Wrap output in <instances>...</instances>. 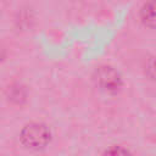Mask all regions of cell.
Wrapping results in <instances>:
<instances>
[{
    "mask_svg": "<svg viewBox=\"0 0 156 156\" xmlns=\"http://www.w3.org/2000/svg\"><path fill=\"white\" fill-rule=\"evenodd\" d=\"M20 139L27 149L41 150L50 143L51 133L46 124L40 122H32L22 128Z\"/></svg>",
    "mask_w": 156,
    "mask_h": 156,
    "instance_id": "6da1fadb",
    "label": "cell"
},
{
    "mask_svg": "<svg viewBox=\"0 0 156 156\" xmlns=\"http://www.w3.org/2000/svg\"><path fill=\"white\" fill-rule=\"evenodd\" d=\"M94 79L101 90L110 93V94L118 93L123 84L122 76L119 74V72L107 65H104L96 68Z\"/></svg>",
    "mask_w": 156,
    "mask_h": 156,
    "instance_id": "7a4b0ae2",
    "label": "cell"
},
{
    "mask_svg": "<svg viewBox=\"0 0 156 156\" xmlns=\"http://www.w3.org/2000/svg\"><path fill=\"white\" fill-rule=\"evenodd\" d=\"M141 23L151 29H156V0H147L139 12Z\"/></svg>",
    "mask_w": 156,
    "mask_h": 156,
    "instance_id": "3957f363",
    "label": "cell"
},
{
    "mask_svg": "<svg viewBox=\"0 0 156 156\" xmlns=\"http://www.w3.org/2000/svg\"><path fill=\"white\" fill-rule=\"evenodd\" d=\"M104 156H133V154L124 146H110L104 152Z\"/></svg>",
    "mask_w": 156,
    "mask_h": 156,
    "instance_id": "277c9868",
    "label": "cell"
},
{
    "mask_svg": "<svg viewBox=\"0 0 156 156\" xmlns=\"http://www.w3.org/2000/svg\"><path fill=\"white\" fill-rule=\"evenodd\" d=\"M145 74L149 77V79L156 82V58H149L145 65Z\"/></svg>",
    "mask_w": 156,
    "mask_h": 156,
    "instance_id": "5b68a950",
    "label": "cell"
}]
</instances>
